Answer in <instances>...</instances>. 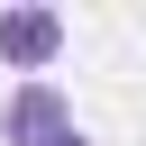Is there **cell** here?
<instances>
[{"instance_id":"1","label":"cell","mask_w":146,"mask_h":146,"mask_svg":"<svg viewBox=\"0 0 146 146\" xmlns=\"http://www.w3.org/2000/svg\"><path fill=\"white\" fill-rule=\"evenodd\" d=\"M55 55H64V9H46V0H9V9H0V64L27 73V82H46Z\"/></svg>"},{"instance_id":"2","label":"cell","mask_w":146,"mask_h":146,"mask_svg":"<svg viewBox=\"0 0 146 146\" xmlns=\"http://www.w3.org/2000/svg\"><path fill=\"white\" fill-rule=\"evenodd\" d=\"M73 128V91L46 73V82H18L9 100H0V146H46V137H64Z\"/></svg>"},{"instance_id":"3","label":"cell","mask_w":146,"mask_h":146,"mask_svg":"<svg viewBox=\"0 0 146 146\" xmlns=\"http://www.w3.org/2000/svg\"><path fill=\"white\" fill-rule=\"evenodd\" d=\"M46 146H91V137H82V128H64V137H46Z\"/></svg>"}]
</instances>
